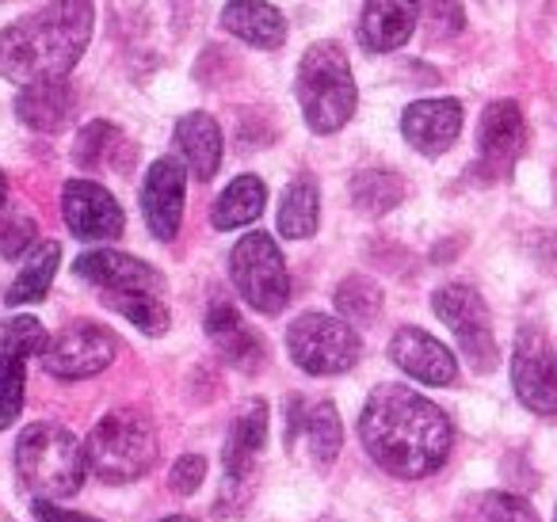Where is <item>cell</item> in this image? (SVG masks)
<instances>
[{
    "label": "cell",
    "mask_w": 557,
    "mask_h": 522,
    "mask_svg": "<svg viewBox=\"0 0 557 522\" xmlns=\"http://www.w3.org/2000/svg\"><path fill=\"white\" fill-rule=\"evenodd\" d=\"M359 438L374 465L389 476L420 481L443 469L455 446L447 412L409 385H374L359 412Z\"/></svg>",
    "instance_id": "6da1fadb"
},
{
    "label": "cell",
    "mask_w": 557,
    "mask_h": 522,
    "mask_svg": "<svg viewBox=\"0 0 557 522\" xmlns=\"http://www.w3.org/2000/svg\"><path fill=\"white\" fill-rule=\"evenodd\" d=\"M92 24V0H47L39 12L0 32V77L20 88L65 80L88 50Z\"/></svg>",
    "instance_id": "7a4b0ae2"
},
{
    "label": "cell",
    "mask_w": 557,
    "mask_h": 522,
    "mask_svg": "<svg viewBox=\"0 0 557 522\" xmlns=\"http://www.w3.org/2000/svg\"><path fill=\"white\" fill-rule=\"evenodd\" d=\"M16 473L35 499L58 504L65 496H77L88 476L85 443L62 423H32L16 443Z\"/></svg>",
    "instance_id": "3957f363"
},
{
    "label": "cell",
    "mask_w": 557,
    "mask_h": 522,
    "mask_svg": "<svg viewBox=\"0 0 557 522\" xmlns=\"http://www.w3.org/2000/svg\"><path fill=\"white\" fill-rule=\"evenodd\" d=\"M295 96L302 103L306 126L313 134H336L356 115V77H351L348 54L336 42H313L302 54L295 80Z\"/></svg>",
    "instance_id": "277c9868"
},
{
    "label": "cell",
    "mask_w": 557,
    "mask_h": 522,
    "mask_svg": "<svg viewBox=\"0 0 557 522\" xmlns=\"http://www.w3.org/2000/svg\"><path fill=\"white\" fill-rule=\"evenodd\" d=\"M88 469L103 484H131L153 469L157 453V431L153 420L138 408H111L92 431H88Z\"/></svg>",
    "instance_id": "5b68a950"
},
{
    "label": "cell",
    "mask_w": 557,
    "mask_h": 522,
    "mask_svg": "<svg viewBox=\"0 0 557 522\" xmlns=\"http://www.w3.org/2000/svg\"><path fill=\"white\" fill-rule=\"evenodd\" d=\"M230 278L237 286L240 301L252 306L256 313L275 316L290 301V275L287 260L271 240V233H245L230 248Z\"/></svg>",
    "instance_id": "8992f818"
},
{
    "label": "cell",
    "mask_w": 557,
    "mask_h": 522,
    "mask_svg": "<svg viewBox=\"0 0 557 522\" xmlns=\"http://www.w3.org/2000/svg\"><path fill=\"white\" fill-rule=\"evenodd\" d=\"M287 351L298 370L313 377L348 374L363 355L359 332L333 313H302L287 328Z\"/></svg>",
    "instance_id": "52a82bcc"
},
{
    "label": "cell",
    "mask_w": 557,
    "mask_h": 522,
    "mask_svg": "<svg viewBox=\"0 0 557 522\" xmlns=\"http://www.w3.org/2000/svg\"><path fill=\"white\" fill-rule=\"evenodd\" d=\"M432 309H435V316L455 332L466 362H470L478 374H493L496 362H500V351H496V336H493L485 298L466 283H447L432 294Z\"/></svg>",
    "instance_id": "ba28073f"
},
{
    "label": "cell",
    "mask_w": 557,
    "mask_h": 522,
    "mask_svg": "<svg viewBox=\"0 0 557 522\" xmlns=\"http://www.w3.org/2000/svg\"><path fill=\"white\" fill-rule=\"evenodd\" d=\"M119 355V339L111 328L96 321H73L65 324L58 336H50L47 351L39 355L42 370L58 382H85L96 377L115 362Z\"/></svg>",
    "instance_id": "9c48e42d"
},
{
    "label": "cell",
    "mask_w": 557,
    "mask_h": 522,
    "mask_svg": "<svg viewBox=\"0 0 557 522\" xmlns=\"http://www.w3.org/2000/svg\"><path fill=\"white\" fill-rule=\"evenodd\" d=\"M511 389L534 415H557V351L549 336L523 324L511 351Z\"/></svg>",
    "instance_id": "30bf717a"
},
{
    "label": "cell",
    "mask_w": 557,
    "mask_h": 522,
    "mask_svg": "<svg viewBox=\"0 0 557 522\" xmlns=\"http://www.w3.org/2000/svg\"><path fill=\"white\" fill-rule=\"evenodd\" d=\"M527 149V119L516 100H496L478 126V169L485 179H508Z\"/></svg>",
    "instance_id": "8fae6325"
},
{
    "label": "cell",
    "mask_w": 557,
    "mask_h": 522,
    "mask_svg": "<svg viewBox=\"0 0 557 522\" xmlns=\"http://www.w3.org/2000/svg\"><path fill=\"white\" fill-rule=\"evenodd\" d=\"M298 443H306L313 465H333L344 446V423L333 400H287V450L298 458Z\"/></svg>",
    "instance_id": "7c38bea8"
},
{
    "label": "cell",
    "mask_w": 557,
    "mask_h": 522,
    "mask_svg": "<svg viewBox=\"0 0 557 522\" xmlns=\"http://www.w3.org/2000/svg\"><path fill=\"white\" fill-rule=\"evenodd\" d=\"M62 214L77 240H115L126 222L115 195L92 179H70L62 187Z\"/></svg>",
    "instance_id": "4fadbf2b"
},
{
    "label": "cell",
    "mask_w": 557,
    "mask_h": 522,
    "mask_svg": "<svg viewBox=\"0 0 557 522\" xmlns=\"http://www.w3.org/2000/svg\"><path fill=\"white\" fill-rule=\"evenodd\" d=\"M184 195H187V169L176 157H161L149 164L146 184H141V214L157 240H172L184 222Z\"/></svg>",
    "instance_id": "5bb4252c"
},
{
    "label": "cell",
    "mask_w": 557,
    "mask_h": 522,
    "mask_svg": "<svg viewBox=\"0 0 557 522\" xmlns=\"http://www.w3.org/2000/svg\"><path fill=\"white\" fill-rule=\"evenodd\" d=\"M77 278L103 286L108 294H161L164 275L157 268H149L138 256L115 252V248H100V252H85L73 263Z\"/></svg>",
    "instance_id": "9a60e30c"
},
{
    "label": "cell",
    "mask_w": 557,
    "mask_h": 522,
    "mask_svg": "<svg viewBox=\"0 0 557 522\" xmlns=\"http://www.w3.org/2000/svg\"><path fill=\"white\" fill-rule=\"evenodd\" d=\"M462 103L443 96V100H417L405 108L401 134L417 153L443 157L462 134Z\"/></svg>",
    "instance_id": "2e32d148"
},
{
    "label": "cell",
    "mask_w": 557,
    "mask_h": 522,
    "mask_svg": "<svg viewBox=\"0 0 557 522\" xmlns=\"http://www.w3.org/2000/svg\"><path fill=\"white\" fill-rule=\"evenodd\" d=\"M202 328H207L210 344L218 347V355H222L233 370H240V374H256V370H263V362H268V347H263V339L256 336L245 321H240L237 306H230V301H214V306L207 309Z\"/></svg>",
    "instance_id": "e0dca14e"
},
{
    "label": "cell",
    "mask_w": 557,
    "mask_h": 522,
    "mask_svg": "<svg viewBox=\"0 0 557 522\" xmlns=\"http://www.w3.org/2000/svg\"><path fill=\"white\" fill-rule=\"evenodd\" d=\"M389 359L405 370L409 377L424 385H450L458 377V362L447 347L435 336H428L424 328H397L389 339Z\"/></svg>",
    "instance_id": "ac0fdd59"
},
{
    "label": "cell",
    "mask_w": 557,
    "mask_h": 522,
    "mask_svg": "<svg viewBox=\"0 0 557 522\" xmlns=\"http://www.w3.org/2000/svg\"><path fill=\"white\" fill-rule=\"evenodd\" d=\"M420 4L424 0H363L359 42L371 54H389V50L405 47L420 24Z\"/></svg>",
    "instance_id": "d6986e66"
},
{
    "label": "cell",
    "mask_w": 557,
    "mask_h": 522,
    "mask_svg": "<svg viewBox=\"0 0 557 522\" xmlns=\"http://www.w3.org/2000/svg\"><path fill=\"white\" fill-rule=\"evenodd\" d=\"M268 431H271V412L263 400H248L240 408V415L230 423V435H225V476H256V465H260V453L268 446Z\"/></svg>",
    "instance_id": "ffe728a7"
},
{
    "label": "cell",
    "mask_w": 557,
    "mask_h": 522,
    "mask_svg": "<svg viewBox=\"0 0 557 522\" xmlns=\"http://www.w3.org/2000/svg\"><path fill=\"white\" fill-rule=\"evenodd\" d=\"M176 149L184 157V169L210 184L222 169V126L207 111H187L176 123Z\"/></svg>",
    "instance_id": "44dd1931"
},
{
    "label": "cell",
    "mask_w": 557,
    "mask_h": 522,
    "mask_svg": "<svg viewBox=\"0 0 557 522\" xmlns=\"http://www.w3.org/2000/svg\"><path fill=\"white\" fill-rule=\"evenodd\" d=\"M73 111H77V92L70 80H42V85H27L16 96V115L24 126L39 134H58L70 126Z\"/></svg>",
    "instance_id": "7402d4cb"
},
{
    "label": "cell",
    "mask_w": 557,
    "mask_h": 522,
    "mask_svg": "<svg viewBox=\"0 0 557 522\" xmlns=\"http://www.w3.org/2000/svg\"><path fill=\"white\" fill-rule=\"evenodd\" d=\"M222 27L256 50H278L287 42V20L268 0H230L222 9Z\"/></svg>",
    "instance_id": "603a6c76"
},
{
    "label": "cell",
    "mask_w": 557,
    "mask_h": 522,
    "mask_svg": "<svg viewBox=\"0 0 557 522\" xmlns=\"http://www.w3.org/2000/svg\"><path fill=\"white\" fill-rule=\"evenodd\" d=\"M278 233L287 240H310L318 233L321 222V195L318 184L310 176L290 179V187L283 191V202H278Z\"/></svg>",
    "instance_id": "cb8c5ba5"
},
{
    "label": "cell",
    "mask_w": 557,
    "mask_h": 522,
    "mask_svg": "<svg viewBox=\"0 0 557 522\" xmlns=\"http://www.w3.org/2000/svg\"><path fill=\"white\" fill-rule=\"evenodd\" d=\"M268 207V191H263V179L256 176H237L214 202V229L230 233V229H240V225H252L256 217L263 214Z\"/></svg>",
    "instance_id": "d4e9b609"
},
{
    "label": "cell",
    "mask_w": 557,
    "mask_h": 522,
    "mask_svg": "<svg viewBox=\"0 0 557 522\" xmlns=\"http://www.w3.org/2000/svg\"><path fill=\"white\" fill-rule=\"evenodd\" d=\"M58 263H62V248H58L54 240H42L35 252H27V263L20 268L16 283L9 286L4 301H9L12 309L42 301L50 294V283H54V275H58Z\"/></svg>",
    "instance_id": "484cf974"
},
{
    "label": "cell",
    "mask_w": 557,
    "mask_h": 522,
    "mask_svg": "<svg viewBox=\"0 0 557 522\" xmlns=\"http://www.w3.org/2000/svg\"><path fill=\"white\" fill-rule=\"evenodd\" d=\"M351 202L359 214L382 217L405 202V179L386 169H363L351 176Z\"/></svg>",
    "instance_id": "4316f807"
},
{
    "label": "cell",
    "mask_w": 557,
    "mask_h": 522,
    "mask_svg": "<svg viewBox=\"0 0 557 522\" xmlns=\"http://www.w3.org/2000/svg\"><path fill=\"white\" fill-rule=\"evenodd\" d=\"M455 522H539V511L511 492H473L458 504Z\"/></svg>",
    "instance_id": "83f0119b"
},
{
    "label": "cell",
    "mask_w": 557,
    "mask_h": 522,
    "mask_svg": "<svg viewBox=\"0 0 557 522\" xmlns=\"http://www.w3.org/2000/svg\"><path fill=\"white\" fill-rule=\"evenodd\" d=\"M333 301H336L341 321H348L351 328H356V324H374L382 313V286L367 275H348L336 286Z\"/></svg>",
    "instance_id": "f1b7e54d"
},
{
    "label": "cell",
    "mask_w": 557,
    "mask_h": 522,
    "mask_svg": "<svg viewBox=\"0 0 557 522\" xmlns=\"http://www.w3.org/2000/svg\"><path fill=\"white\" fill-rule=\"evenodd\" d=\"M103 306L123 313L146 336H164L169 332V309L161 294H103Z\"/></svg>",
    "instance_id": "f546056e"
},
{
    "label": "cell",
    "mask_w": 557,
    "mask_h": 522,
    "mask_svg": "<svg viewBox=\"0 0 557 522\" xmlns=\"http://www.w3.org/2000/svg\"><path fill=\"white\" fill-rule=\"evenodd\" d=\"M119 141H123V134L111 123H103V119H96V123H88L85 130L77 134V141H73V164L88 172L100 169V164H108V157H115Z\"/></svg>",
    "instance_id": "4dcf8cb0"
},
{
    "label": "cell",
    "mask_w": 557,
    "mask_h": 522,
    "mask_svg": "<svg viewBox=\"0 0 557 522\" xmlns=\"http://www.w3.org/2000/svg\"><path fill=\"white\" fill-rule=\"evenodd\" d=\"M24 389H27V359L0 351V431L20 420V412H24Z\"/></svg>",
    "instance_id": "1f68e13d"
},
{
    "label": "cell",
    "mask_w": 557,
    "mask_h": 522,
    "mask_svg": "<svg viewBox=\"0 0 557 522\" xmlns=\"http://www.w3.org/2000/svg\"><path fill=\"white\" fill-rule=\"evenodd\" d=\"M50 344L47 328H42L35 316H12V321L0 324V351L4 355H16V359H35L42 355Z\"/></svg>",
    "instance_id": "d6a6232c"
},
{
    "label": "cell",
    "mask_w": 557,
    "mask_h": 522,
    "mask_svg": "<svg viewBox=\"0 0 557 522\" xmlns=\"http://www.w3.org/2000/svg\"><path fill=\"white\" fill-rule=\"evenodd\" d=\"M39 240V222L32 214H0V256L20 260Z\"/></svg>",
    "instance_id": "836d02e7"
},
{
    "label": "cell",
    "mask_w": 557,
    "mask_h": 522,
    "mask_svg": "<svg viewBox=\"0 0 557 522\" xmlns=\"http://www.w3.org/2000/svg\"><path fill=\"white\" fill-rule=\"evenodd\" d=\"M424 24L435 42H447V39H455V35H462L466 12L458 0H424Z\"/></svg>",
    "instance_id": "e575fe53"
},
{
    "label": "cell",
    "mask_w": 557,
    "mask_h": 522,
    "mask_svg": "<svg viewBox=\"0 0 557 522\" xmlns=\"http://www.w3.org/2000/svg\"><path fill=\"white\" fill-rule=\"evenodd\" d=\"M202 481H207V461H202L199 453L176 458V465H172V473H169V488L176 492V496H195Z\"/></svg>",
    "instance_id": "d590c367"
},
{
    "label": "cell",
    "mask_w": 557,
    "mask_h": 522,
    "mask_svg": "<svg viewBox=\"0 0 557 522\" xmlns=\"http://www.w3.org/2000/svg\"><path fill=\"white\" fill-rule=\"evenodd\" d=\"M531 256L539 260L542 271L557 275V233H534V237H531Z\"/></svg>",
    "instance_id": "8d00e7d4"
},
{
    "label": "cell",
    "mask_w": 557,
    "mask_h": 522,
    "mask_svg": "<svg viewBox=\"0 0 557 522\" xmlns=\"http://www.w3.org/2000/svg\"><path fill=\"white\" fill-rule=\"evenodd\" d=\"M32 511L39 522H100V519H92V514H81V511H70V507L50 504V499H35Z\"/></svg>",
    "instance_id": "74e56055"
},
{
    "label": "cell",
    "mask_w": 557,
    "mask_h": 522,
    "mask_svg": "<svg viewBox=\"0 0 557 522\" xmlns=\"http://www.w3.org/2000/svg\"><path fill=\"white\" fill-rule=\"evenodd\" d=\"M9 202V179H4V172H0V207Z\"/></svg>",
    "instance_id": "f35d334b"
},
{
    "label": "cell",
    "mask_w": 557,
    "mask_h": 522,
    "mask_svg": "<svg viewBox=\"0 0 557 522\" xmlns=\"http://www.w3.org/2000/svg\"><path fill=\"white\" fill-rule=\"evenodd\" d=\"M161 522H195V519H187V514H169V519H161Z\"/></svg>",
    "instance_id": "ab89813d"
},
{
    "label": "cell",
    "mask_w": 557,
    "mask_h": 522,
    "mask_svg": "<svg viewBox=\"0 0 557 522\" xmlns=\"http://www.w3.org/2000/svg\"><path fill=\"white\" fill-rule=\"evenodd\" d=\"M554 522H557V511H554Z\"/></svg>",
    "instance_id": "60d3db41"
}]
</instances>
